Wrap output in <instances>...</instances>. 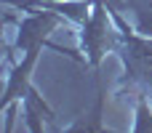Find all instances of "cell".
Returning a JSON list of instances; mask_svg holds the SVG:
<instances>
[{
    "label": "cell",
    "instance_id": "6da1fadb",
    "mask_svg": "<svg viewBox=\"0 0 152 133\" xmlns=\"http://www.w3.org/2000/svg\"><path fill=\"white\" fill-rule=\"evenodd\" d=\"M83 48L88 53V64L94 67V72L99 69L107 48H112V32L107 27V0H94V8H91V16L88 21L83 24Z\"/></svg>",
    "mask_w": 152,
    "mask_h": 133
},
{
    "label": "cell",
    "instance_id": "7a4b0ae2",
    "mask_svg": "<svg viewBox=\"0 0 152 133\" xmlns=\"http://www.w3.org/2000/svg\"><path fill=\"white\" fill-rule=\"evenodd\" d=\"M59 11L53 8H35L21 24H19V32H16V51H29L32 45L37 43H45L48 32L59 24Z\"/></svg>",
    "mask_w": 152,
    "mask_h": 133
},
{
    "label": "cell",
    "instance_id": "3957f363",
    "mask_svg": "<svg viewBox=\"0 0 152 133\" xmlns=\"http://www.w3.org/2000/svg\"><path fill=\"white\" fill-rule=\"evenodd\" d=\"M110 5H126L136 16L139 35L152 37V0H110Z\"/></svg>",
    "mask_w": 152,
    "mask_h": 133
},
{
    "label": "cell",
    "instance_id": "277c9868",
    "mask_svg": "<svg viewBox=\"0 0 152 133\" xmlns=\"http://www.w3.org/2000/svg\"><path fill=\"white\" fill-rule=\"evenodd\" d=\"M43 115H48V117H53L51 115V109L45 107V101L32 91V88H27V128L29 131H43V123H40V117Z\"/></svg>",
    "mask_w": 152,
    "mask_h": 133
},
{
    "label": "cell",
    "instance_id": "5b68a950",
    "mask_svg": "<svg viewBox=\"0 0 152 133\" xmlns=\"http://www.w3.org/2000/svg\"><path fill=\"white\" fill-rule=\"evenodd\" d=\"M139 120H136V131H152V112H150V107H147V101H144V96L139 99Z\"/></svg>",
    "mask_w": 152,
    "mask_h": 133
}]
</instances>
